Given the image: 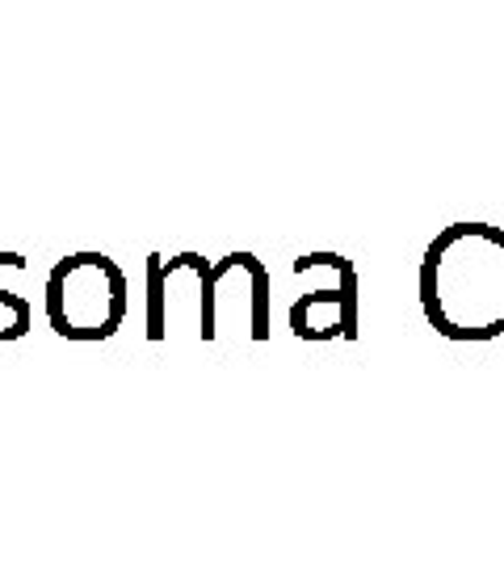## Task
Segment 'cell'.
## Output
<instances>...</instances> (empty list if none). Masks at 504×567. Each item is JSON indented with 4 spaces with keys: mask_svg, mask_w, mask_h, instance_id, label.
<instances>
[{
    "mask_svg": "<svg viewBox=\"0 0 504 567\" xmlns=\"http://www.w3.org/2000/svg\"><path fill=\"white\" fill-rule=\"evenodd\" d=\"M504 290V231L454 224L424 248L421 307L445 341H496L504 332L484 307Z\"/></svg>",
    "mask_w": 504,
    "mask_h": 567,
    "instance_id": "6da1fadb",
    "label": "cell"
},
{
    "mask_svg": "<svg viewBox=\"0 0 504 567\" xmlns=\"http://www.w3.org/2000/svg\"><path fill=\"white\" fill-rule=\"evenodd\" d=\"M47 320L63 341H105L114 337L131 307V286L114 257L68 252L47 274Z\"/></svg>",
    "mask_w": 504,
    "mask_h": 567,
    "instance_id": "7a4b0ae2",
    "label": "cell"
},
{
    "mask_svg": "<svg viewBox=\"0 0 504 567\" xmlns=\"http://www.w3.org/2000/svg\"><path fill=\"white\" fill-rule=\"evenodd\" d=\"M290 332L299 341H353L358 337V274L344 261L337 286H320L290 307Z\"/></svg>",
    "mask_w": 504,
    "mask_h": 567,
    "instance_id": "3957f363",
    "label": "cell"
},
{
    "mask_svg": "<svg viewBox=\"0 0 504 567\" xmlns=\"http://www.w3.org/2000/svg\"><path fill=\"white\" fill-rule=\"evenodd\" d=\"M164 303H168V295H164V257L152 252V257H147V337H152V341H164V337H168Z\"/></svg>",
    "mask_w": 504,
    "mask_h": 567,
    "instance_id": "277c9868",
    "label": "cell"
},
{
    "mask_svg": "<svg viewBox=\"0 0 504 567\" xmlns=\"http://www.w3.org/2000/svg\"><path fill=\"white\" fill-rule=\"evenodd\" d=\"M0 303L13 311V337H25L30 332V320H34V307L18 299V295H9V290H0Z\"/></svg>",
    "mask_w": 504,
    "mask_h": 567,
    "instance_id": "5b68a950",
    "label": "cell"
}]
</instances>
